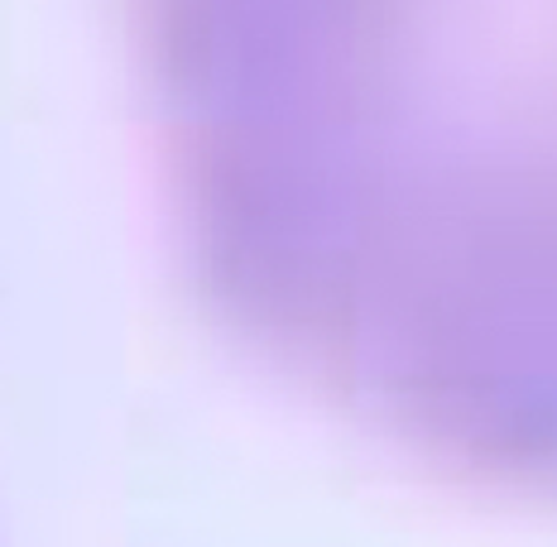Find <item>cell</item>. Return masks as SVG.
I'll use <instances>...</instances> for the list:
<instances>
[{"mask_svg": "<svg viewBox=\"0 0 557 547\" xmlns=\"http://www.w3.org/2000/svg\"><path fill=\"white\" fill-rule=\"evenodd\" d=\"M294 346L451 471L557 495V0H260Z\"/></svg>", "mask_w": 557, "mask_h": 547, "instance_id": "cell-1", "label": "cell"}]
</instances>
